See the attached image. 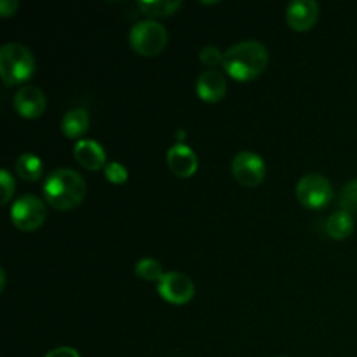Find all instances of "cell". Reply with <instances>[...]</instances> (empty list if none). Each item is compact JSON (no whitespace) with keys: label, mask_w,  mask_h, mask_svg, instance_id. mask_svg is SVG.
I'll list each match as a JSON object with an SVG mask.
<instances>
[{"label":"cell","mask_w":357,"mask_h":357,"mask_svg":"<svg viewBox=\"0 0 357 357\" xmlns=\"http://www.w3.org/2000/svg\"><path fill=\"white\" fill-rule=\"evenodd\" d=\"M268 51L261 42L244 40L223 54V68L236 80L257 79L267 68Z\"/></svg>","instance_id":"6da1fadb"},{"label":"cell","mask_w":357,"mask_h":357,"mask_svg":"<svg viewBox=\"0 0 357 357\" xmlns=\"http://www.w3.org/2000/svg\"><path fill=\"white\" fill-rule=\"evenodd\" d=\"M42 190H44V199L52 208L59 211H70L84 201L86 181L77 171L61 167V169L52 171L45 178Z\"/></svg>","instance_id":"7a4b0ae2"},{"label":"cell","mask_w":357,"mask_h":357,"mask_svg":"<svg viewBox=\"0 0 357 357\" xmlns=\"http://www.w3.org/2000/svg\"><path fill=\"white\" fill-rule=\"evenodd\" d=\"M35 59L30 49L10 42L0 49V75L7 86L23 84L33 75Z\"/></svg>","instance_id":"3957f363"},{"label":"cell","mask_w":357,"mask_h":357,"mask_svg":"<svg viewBox=\"0 0 357 357\" xmlns=\"http://www.w3.org/2000/svg\"><path fill=\"white\" fill-rule=\"evenodd\" d=\"M132 49L142 56H157L167 44V30L153 20L136 23L129 33Z\"/></svg>","instance_id":"277c9868"},{"label":"cell","mask_w":357,"mask_h":357,"mask_svg":"<svg viewBox=\"0 0 357 357\" xmlns=\"http://www.w3.org/2000/svg\"><path fill=\"white\" fill-rule=\"evenodd\" d=\"M296 197L305 208L321 209L333 199V187L330 180L321 174H307L296 185Z\"/></svg>","instance_id":"5b68a950"},{"label":"cell","mask_w":357,"mask_h":357,"mask_svg":"<svg viewBox=\"0 0 357 357\" xmlns=\"http://www.w3.org/2000/svg\"><path fill=\"white\" fill-rule=\"evenodd\" d=\"M45 216H47L45 204L42 202V199L31 194L17 199L10 209V220H13L14 225L20 230H26V232L42 227V223L45 222Z\"/></svg>","instance_id":"8992f818"},{"label":"cell","mask_w":357,"mask_h":357,"mask_svg":"<svg viewBox=\"0 0 357 357\" xmlns=\"http://www.w3.org/2000/svg\"><path fill=\"white\" fill-rule=\"evenodd\" d=\"M265 162L258 153L239 152L232 160L234 178L244 187H257L265 178Z\"/></svg>","instance_id":"52a82bcc"},{"label":"cell","mask_w":357,"mask_h":357,"mask_svg":"<svg viewBox=\"0 0 357 357\" xmlns=\"http://www.w3.org/2000/svg\"><path fill=\"white\" fill-rule=\"evenodd\" d=\"M159 293L169 303L181 305L194 298L195 286L192 279L181 272H167L159 281Z\"/></svg>","instance_id":"ba28073f"},{"label":"cell","mask_w":357,"mask_h":357,"mask_svg":"<svg viewBox=\"0 0 357 357\" xmlns=\"http://www.w3.org/2000/svg\"><path fill=\"white\" fill-rule=\"evenodd\" d=\"M319 17V6L314 0H295L288 6L286 20L296 31H307L316 24Z\"/></svg>","instance_id":"9c48e42d"},{"label":"cell","mask_w":357,"mask_h":357,"mask_svg":"<svg viewBox=\"0 0 357 357\" xmlns=\"http://www.w3.org/2000/svg\"><path fill=\"white\" fill-rule=\"evenodd\" d=\"M14 108L24 119H37L45 110V94L35 86H23L14 96Z\"/></svg>","instance_id":"30bf717a"},{"label":"cell","mask_w":357,"mask_h":357,"mask_svg":"<svg viewBox=\"0 0 357 357\" xmlns=\"http://www.w3.org/2000/svg\"><path fill=\"white\" fill-rule=\"evenodd\" d=\"M167 166L178 176L188 178L197 171V155L190 146L176 143L167 150Z\"/></svg>","instance_id":"8fae6325"},{"label":"cell","mask_w":357,"mask_h":357,"mask_svg":"<svg viewBox=\"0 0 357 357\" xmlns=\"http://www.w3.org/2000/svg\"><path fill=\"white\" fill-rule=\"evenodd\" d=\"M195 89H197L201 100L208 101V103H215V101H220L225 96L227 80L218 70H206L199 75Z\"/></svg>","instance_id":"7c38bea8"},{"label":"cell","mask_w":357,"mask_h":357,"mask_svg":"<svg viewBox=\"0 0 357 357\" xmlns=\"http://www.w3.org/2000/svg\"><path fill=\"white\" fill-rule=\"evenodd\" d=\"M73 153H75L77 162L91 171L101 169L107 162V153H105L103 146L93 139H79L75 149H73Z\"/></svg>","instance_id":"4fadbf2b"},{"label":"cell","mask_w":357,"mask_h":357,"mask_svg":"<svg viewBox=\"0 0 357 357\" xmlns=\"http://www.w3.org/2000/svg\"><path fill=\"white\" fill-rule=\"evenodd\" d=\"M89 128V115L84 108H73L66 112V115L61 121L63 135L66 138H80Z\"/></svg>","instance_id":"5bb4252c"},{"label":"cell","mask_w":357,"mask_h":357,"mask_svg":"<svg viewBox=\"0 0 357 357\" xmlns=\"http://www.w3.org/2000/svg\"><path fill=\"white\" fill-rule=\"evenodd\" d=\"M354 230V218L352 215L345 211H337L328 218L326 222V234L331 239H347Z\"/></svg>","instance_id":"9a60e30c"},{"label":"cell","mask_w":357,"mask_h":357,"mask_svg":"<svg viewBox=\"0 0 357 357\" xmlns=\"http://www.w3.org/2000/svg\"><path fill=\"white\" fill-rule=\"evenodd\" d=\"M42 171H44V162L38 159L35 153H23L16 160V173L26 181L40 180Z\"/></svg>","instance_id":"2e32d148"},{"label":"cell","mask_w":357,"mask_h":357,"mask_svg":"<svg viewBox=\"0 0 357 357\" xmlns=\"http://www.w3.org/2000/svg\"><path fill=\"white\" fill-rule=\"evenodd\" d=\"M138 7L149 16H171L181 7L180 0H143L138 2Z\"/></svg>","instance_id":"e0dca14e"},{"label":"cell","mask_w":357,"mask_h":357,"mask_svg":"<svg viewBox=\"0 0 357 357\" xmlns=\"http://www.w3.org/2000/svg\"><path fill=\"white\" fill-rule=\"evenodd\" d=\"M136 275H139L145 281L159 282L164 278L162 265L157 260H153V258H143V260H139L136 264Z\"/></svg>","instance_id":"ac0fdd59"},{"label":"cell","mask_w":357,"mask_h":357,"mask_svg":"<svg viewBox=\"0 0 357 357\" xmlns=\"http://www.w3.org/2000/svg\"><path fill=\"white\" fill-rule=\"evenodd\" d=\"M340 206L342 211L349 215H357V180L349 181L340 194Z\"/></svg>","instance_id":"d6986e66"},{"label":"cell","mask_w":357,"mask_h":357,"mask_svg":"<svg viewBox=\"0 0 357 357\" xmlns=\"http://www.w3.org/2000/svg\"><path fill=\"white\" fill-rule=\"evenodd\" d=\"M105 176H107V180L110 181V183L121 185L126 183L129 174L128 169H126L121 162H108L107 166H105Z\"/></svg>","instance_id":"ffe728a7"},{"label":"cell","mask_w":357,"mask_h":357,"mask_svg":"<svg viewBox=\"0 0 357 357\" xmlns=\"http://www.w3.org/2000/svg\"><path fill=\"white\" fill-rule=\"evenodd\" d=\"M0 187H2V197H0V202H2V204H7V202L10 201V197H13L14 188H16L13 176H10V173L7 169L0 171Z\"/></svg>","instance_id":"44dd1931"},{"label":"cell","mask_w":357,"mask_h":357,"mask_svg":"<svg viewBox=\"0 0 357 357\" xmlns=\"http://www.w3.org/2000/svg\"><path fill=\"white\" fill-rule=\"evenodd\" d=\"M201 61L204 63L206 66H216L220 63H223V54L215 47V45H208L201 51Z\"/></svg>","instance_id":"7402d4cb"},{"label":"cell","mask_w":357,"mask_h":357,"mask_svg":"<svg viewBox=\"0 0 357 357\" xmlns=\"http://www.w3.org/2000/svg\"><path fill=\"white\" fill-rule=\"evenodd\" d=\"M45 357H80L79 352L72 347H58V349H52Z\"/></svg>","instance_id":"603a6c76"},{"label":"cell","mask_w":357,"mask_h":357,"mask_svg":"<svg viewBox=\"0 0 357 357\" xmlns=\"http://www.w3.org/2000/svg\"><path fill=\"white\" fill-rule=\"evenodd\" d=\"M16 10H17L16 0H2V2H0V14H2L3 17L13 16Z\"/></svg>","instance_id":"cb8c5ba5"}]
</instances>
